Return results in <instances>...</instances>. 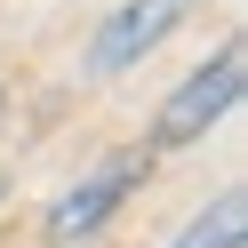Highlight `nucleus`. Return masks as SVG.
I'll return each mask as SVG.
<instances>
[{
	"mask_svg": "<svg viewBox=\"0 0 248 248\" xmlns=\"http://www.w3.org/2000/svg\"><path fill=\"white\" fill-rule=\"evenodd\" d=\"M176 16H184V0H128V8H120V16L96 32L88 64H96V72H120V64H136V56H144V48H152V40H160Z\"/></svg>",
	"mask_w": 248,
	"mask_h": 248,
	"instance_id": "obj_3",
	"label": "nucleus"
},
{
	"mask_svg": "<svg viewBox=\"0 0 248 248\" xmlns=\"http://www.w3.org/2000/svg\"><path fill=\"white\" fill-rule=\"evenodd\" d=\"M240 224H248V200H240V192H224V200H216V208L200 216V224L184 232L176 248H240Z\"/></svg>",
	"mask_w": 248,
	"mask_h": 248,
	"instance_id": "obj_4",
	"label": "nucleus"
},
{
	"mask_svg": "<svg viewBox=\"0 0 248 248\" xmlns=\"http://www.w3.org/2000/svg\"><path fill=\"white\" fill-rule=\"evenodd\" d=\"M128 184H136V160H112V168H96L88 184H72V192L56 200V216H48V240H56V248L88 240V232L120 208V192H128Z\"/></svg>",
	"mask_w": 248,
	"mask_h": 248,
	"instance_id": "obj_2",
	"label": "nucleus"
},
{
	"mask_svg": "<svg viewBox=\"0 0 248 248\" xmlns=\"http://www.w3.org/2000/svg\"><path fill=\"white\" fill-rule=\"evenodd\" d=\"M232 96H240V48H224L208 72H192V80L168 96V112H160V136H168V144H192L200 128H216V120L232 112Z\"/></svg>",
	"mask_w": 248,
	"mask_h": 248,
	"instance_id": "obj_1",
	"label": "nucleus"
}]
</instances>
